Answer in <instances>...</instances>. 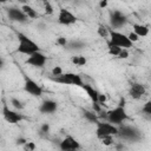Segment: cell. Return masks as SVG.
Wrapping results in <instances>:
<instances>
[{
  "mask_svg": "<svg viewBox=\"0 0 151 151\" xmlns=\"http://www.w3.org/2000/svg\"><path fill=\"white\" fill-rule=\"evenodd\" d=\"M18 40H19V44H18L17 51L19 53H22V54H26L29 57L40 51L38 44H35L32 39H29L24 33H18Z\"/></svg>",
  "mask_w": 151,
  "mask_h": 151,
  "instance_id": "cell-1",
  "label": "cell"
},
{
  "mask_svg": "<svg viewBox=\"0 0 151 151\" xmlns=\"http://www.w3.org/2000/svg\"><path fill=\"white\" fill-rule=\"evenodd\" d=\"M107 45L118 46L123 50H127L132 47V42L130 41L129 37L116 29H110V39L107 40Z\"/></svg>",
  "mask_w": 151,
  "mask_h": 151,
  "instance_id": "cell-2",
  "label": "cell"
},
{
  "mask_svg": "<svg viewBox=\"0 0 151 151\" xmlns=\"http://www.w3.org/2000/svg\"><path fill=\"white\" fill-rule=\"evenodd\" d=\"M126 119H127V113H126L125 106L118 105L114 109L106 112V122H109L116 126L122 125Z\"/></svg>",
  "mask_w": 151,
  "mask_h": 151,
  "instance_id": "cell-3",
  "label": "cell"
},
{
  "mask_svg": "<svg viewBox=\"0 0 151 151\" xmlns=\"http://www.w3.org/2000/svg\"><path fill=\"white\" fill-rule=\"evenodd\" d=\"M51 79L53 81L63 84V85H74V86H79V87H81L84 85V81H83L81 77L79 74L72 73V72H66V73H63L61 76L52 77Z\"/></svg>",
  "mask_w": 151,
  "mask_h": 151,
  "instance_id": "cell-4",
  "label": "cell"
},
{
  "mask_svg": "<svg viewBox=\"0 0 151 151\" xmlns=\"http://www.w3.org/2000/svg\"><path fill=\"white\" fill-rule=\"evenodd\" d=\"M119 132V129L118 126L109 123V122H98L96 124V136L101 139L103 137H106V136H116L118 134Z\"/></svg>",
  "mask_w": 151,
  "mask_h": 151,
  "instance_id": "cell-5",
  "label": "cell"
},
{
  "mask_svg": "<svg viewBox=\"0 0 151 151\" xmlns=\"http://www.w3.org/2000/svg\"><path fill=\"white\" fill-rule=\"evenodd\" d=\"M119 129V132L118 134L123 138V139H126V140H130V142H138L142 137V134L139 133V131L132 126H126V125H120L118 126Z\"/></svg>",
  "mask_w": 151,
  "mask_h": 151,
  "instance_id": "cell-6",
  "label": "cell"
},
{
  "mask_svg": "<svg viewBox=\"0 0 151 151\" xmlns=\"http://www.w3.org/2000/svg\"><path fill=\"white\" fill-rule=\"evenodd\" d=\"M2 116L6 119V122H8L9 124H18L19 122H21L24 119V116L20 112H17V111L11 110L7 106V104H4L2 105Z\"/></svg>",
  "mask_w": 151,
  "mask_h": 151,
  "instance_id": "cell-7",
  "label": "cell"
},
{
  "mask_svg": "<svg viewBox=\"0 0 151 151\" xmlns=\"http://www.w3.org/2000/svg\"><path fill=\"white\" fill-rule=\"evenodd\" d=\"M58 22L64 26H70L77 22V17L66 8H60L58 13Z\"/></svg>",
  "mask_w": 151,
  "mask_h": 151,
  "instance_id": "cell-8",
  "label": "cell"
},
{
  "mask_svg": "<svg viewBox=\"0 0 151 151\" xmlns=\"http://www.w3.org/2000/svg\"><path fill=\"white\" fill-rule=\"evenodd\" d=\"M59 149H60V151H79L80 144L72 136H66L59 143Z\"/></svg>",
  "mask_w": 151,
  "mask_h": 151,
  "instance_id": "cell-9",
  "label": "cell"
},
{
  "mask_svg": "<svg viewBox=\"0 0 151 151\" xmlns=\"http://www.w3.org/2000/svg\"><path fill=\"white\" fill-rule=\"evenodd\" d=\"M24 90L29 93L33 97H40L42 94V87L40 85H38L37 81H34L33 79L26 77L25 78V83H24Z\"/></svg>",
  "mask_w": 151,
  "mask_h": 151,
  "instance_id": "cell-10",
  "label": "cell"
},
{
  "mask_svg": "<svg viewBox=\"0 0 151 151\" xmlns=\"http://www.w3.org/2000/svg\"><path fill=\"white\" fill-rule=\"evenodd\" d=\"M46 59H47V57L42 52L39 51V52L29 55L26 59V64H28L31 66H34V67H44V65L46 64Z\"/></svg>",
  "mask_w": 151,
  "mask_h": 151,
  "instance_id": "cell-11",
  "label": "cell"
},
{
  "mask_svg": "<svg viewBox=\"0 0 151 151\" xmlns=\"http://www.w3.org/2000/svg\"><path fill=\"white\" fill-rule=\"evenodd\" d=\"M7 15H8L9 20L17 21V22H26L28 20V17L22 12V9L17 8V7H12V8L7 9Z\"/></svg>",
  "mask_w": 151,
  "mask_h": 151,
  "instance_id": "cell-12",
  "label": "cell"
},
{
  "mask_svg": "<svg viewBox=\"0 0 151 151\" xmlns=\"http://www.w3.org/2000/svg\"><path fill=\"white\" fill-rule=\"evenodd\" d=\"M111 25L114 27V28H119V27H123L126 21H127V17L120 12V11H113L112 14H111Z\"/></svg>",
  "mask_w": 151,
  "mask_h": 151,
  "instance_id": "cell-13",
  "label": "cell"
},
{
  "mask_svg": "<svg viewBox=\"0 0 151 151\" xmlns=\"http://www.w3.org/2000/svg\"><path fill=\"white\" fill-rule=\"evenodd\" d=\"M145 92H146V90H145L144 85L140 84V83H132L130 85V87H129V94H130V97L132 99H136V100L140 99L145 94Z\"/></svg>",
  "mask_w": 151,
  "mask_h": 151,
  "instance_id": "cell-14",
  "label": "cell"
},
{
  "mask_svg": "<svg viewBox=\"0 0 151 151\" xmlns=\"http://www.w3.org/2000/svg\"><path fill=\"white\" fill-rule=\"evenodd\" d=\"M57 107H58V104L57 101L52 100V99H47V100H44L40 106H39V111L40 113L42 114H51L53 112L57 111Z\"/></svg>",
  "mask_w": 151,
  "mask_h": 151,
  "instance_id": "cell-15",
  "label": "cell"
},
{
  "mask_svg": "<svg viewBox=\"0 0 151 151\" xmlns=\"http://www.w3.org/2000/svg\"><path fill=\"white\" fill-rule=\"evenodd\" d=\"M81 88L85 91V93L87 94V97L92 100V103H98V96H99V92L93 87L91 86L90 84H85L81 86Z\"/></svg>",
  "mask_w": 151,
  "mask_h": 151,
  "instance_id": "cell-16",
  "label": "cell"
},
{
  "mask_svg": "<svg viewBox=\"0 0 151 151\" xmlns=\"http://www.w3.org/2000/svg\"><path fill=\"white\" fill-rule=\"evenodd\" d=\"M133 32L140 38V37H146L149 34V28L145 25H140V24H133L132 25Z\"/></svg>",
  "mask_w": 151,
  "mask_h": 151,
  "instance_id": "cell-17",
  "label": "cell"
},
{
  "mask_svg": "<svg viewBox=\"0 0 151 151\" xmlns=\"http://www.w3.org/2000/svg\"><path fill=\"white\" fill-rule=\"evenodd\" d=\"M21 9H22V12L28 17V19H35V18H38V13H37V11H35L33 7H31V6H28V5H24V6L21 7Z\"/></svg>",
  "mask_w": 151,
  "mask_h": 151,
  "instance_id": "cell-18",
  "label": "cell"
},
{
  "mask_svg": "<svg viewBox=\"0 0 151 151\" xmlns=\"http://www.w3.org/2000/svg\"><path fill=\"white\" fill-rule=\"evenodd\" d=\"M84 117L90 122V123H93V124H97L99 122L98 119V116L94 111H88V110H85L84 111Z\"/></svg>",
  "mask_w": 151,
  "mask_h": 151,
  "instance_id": "cell-19",
  "label": "cell"
},
{
  "mask_svg": "<svg viewBox=\"0 0 151 151\" xmlns=\"http://www.w3.org/2000/svg\"><path fill=\"white\" fill-rule=\"evenodd\" d=\"M71 61H72V64H74L76 66H84V65L87 63L86 58L83 57V55H74V57L71 58Z\"/></svg>",
  "mask_w": 151,
  "mask_h": 151,
  "instance_id": "cell-20",
  "label": "cell"
},
{
  "mask_svg": "<svg viewBox=\"0 0 151 151\" xmlns=\"http://www.w3.org/2000/svg\"><path fill=\"white\" fill-rule=\"evenodd\" d=\"M98 34H99V37L100 38H104V39H110V29L106 27V26H104V25H99V27H98Z\"/></svg>",
  "mask_w": 151,
  "mask_h": 151,
  "instance_id": "cell-21",
  "label": "cell"
},
{
  "mask_svg": "<svg viewBox=\"0 0 151 151\" xmlns=\"http://www.w3.org/2000/svg\"><path fill=\"white\" fill-rule=\"evenodd\" d=\"M107 48H109V54L110 55H113V57H118L122 52L123 48L118 47V46H112V45H107Z\"/></svg>",
  "mask_w": 151,
  "mask_h": 151,
  "instance_id": "cell-22",
  "label": "cell"
},
{
  "mask_svg": "<svg viewBox=\"0 0 151 151\" xmlns=\"http://www.w3.org/2000/svg\"><path fill=\"white\" fill-rule=\"evenodd\" d=\"M85 45H84V42H81V41H71V42H68L67 44V48L68 50H79V48H83Z\"/></svg>",
  "mask_w": 151,
  "mask_h": 151,
  "instance_id": "cell-23",
  "label": "cell"
},
{
  "mask_svg": "<svg viewBox=\"0 0 151 151\" xmlns=\"http://www.w3.org/2000/svg\"><path fill=\"white\" fill-rule=\"evenodd\" d=\"M11 104H12V106H13L15 110H18V111H21V110L24 109V104H22L19 99H17V98H12V99H11Z\"/></svg>",
  "mask_w": 151,
  "mask_h": 151,
  "instance_id": "cell-24",
  "label": "cell"
},
{
  "mask_svg": "<svg viewBox=\"0 0 151 151\" xmlns=\"http://www.w3.org/2000/svg\"><path fill=\"white\" fill-rule=\"evenodd\" d=\"M142 112H143L145 116L151 117V100H147V101L143 105V107H142Z\"/></svg>",
  "mask_w": 151,
  "mask_h": 151,
  "instance_id": "cell-25",
  "label": "cell"
},
{
  "mask_svg": "<svg viewBox=\"0 0 151 151\" xmlns=\"http://www.w3.org/2000/svg\"><path fill=\"white\" fill-rule=\"evenodd\" d=\"M44 9H45V13L47 15H51L54 12V8H53V6L50 1H44Z\"/></svg>",
  "mask_w": 151,
  "mask_h": 151,
  "instance_id": "cell-26",
  "label": "cell"
},
{
  "mask_svg": "<svg viewBox=\"0 0 151 151\" xmlns=\"http://www.w3.org/2000/svg\"><path fill=\"white\" fill-rule=\"evenodd\" d=\"M22 149H24V151H34V150H35V143L28 140V142L22 146Z\"/></svg>",
  "mask_w": 151,
  "mask_h": 151,
  "instance_id": "cell-27",
  "label": "cell"
},
{
  "mask_svg": "<svg viewBox=\"0 0 151 151\" xmlns=\"http://www.w3.org/2000/svg\"><path fill=\"white\" fill-rule=\"evenodd\" d=\"M100 140H101V144H104L105 146H110V145L113 143V136H106V137H103Z\"/></svg>",
  "mask_w": 151,
  "mask_h": 151,
  "instance_id": "cell-28",
  "label": "cell"
},
{
  "mask_svg": "<svg viewBox=\"0 0 151 151\" xmlns=\"http://www.w3.org/2000/svg\"><path fill=\"white\" fill-rule=\"evenodd\" d=\"M51 73H52V77H58V76H61L64 73V71H63V68L60 66H54L52 68Z\"/></svg>",
  "mask_w": 151,
  "mask_h": 151,
  "instance_id": "cell-29",
  "label": "cell"
},
{
  "mask_svg": "<svg viewBox=\"0 0 151 151\" xmlns=\"http://www.w3.org/2000/svg\"><path fill=\"white\" fill-rule=\"evenodd\" d=\"M67 44H68V41H67L66 38H64V37H59V38L57 39V45H59V46H61V47H66Z\"/></svg>",
  "mask_w": 151,
  "mask_h": 151,
  "instance_id": "cell-30",
  "label": "cell"
},
{
  "mask_svg": "<svg viewBox=\"0 0 151 151\" xmlns=\"http://www.w3.org/2000/svg\"><path fill=\"white\" fill-rule=\"evenodd\" d=\"M127 37H129V39H130V41L133 44V42H136V41H138L139 40V37L132 31V32H130L129 34H127Z\"/></svg>",
  "mask_w": 151,
  "mask_h": 151,
  "instance_id": "cell-31",
  "label": "cell"
},
{
  "mask_svg": "<svg viewBox=\"0 0 151 151\" xmlns=\"http://www.w3.org/2000/svg\"><path fill=\"white\" fill-rule=\"evenodd\" d=\"M118 58L119 59H126V58H129V51L127 50H122V52L118 55Z\"/></svg>",
  "mask_w": 151,
  "mask_h": 151,
  "instance_id": "cell-32",
  "label": "cell"
},
{
  "mask_svg": "<svg viewBox=\"0 0 151 151\" xmlns=\"http://www.w3.org/2000/svg\"><path fill=\"white\" fill-rule=\"evenodd\" d=\"M92 109L96 113H99L101 111V107H100V104L99 103H92Z\"/></svg>",
  "mask_w": 151,
  "mask_h": 151,
  "instance_id": "cell-33",
  "label": "cell"
},
{
  "mask_svg": "<svg viewBox=\"0 0 151 151\" xmlns=\"http://www.w3.org/2000/svg\"><path fill=\"white\" fill-rule=\"evenodd\" d=\"M105 101H106V96H105V94L99 93V96H98V103H99L100 105H103Z\"/></svg>",
  "mask_w": 151,
  "mask_h": 151,
  "instance_id": "cell-34",
  "label": "cell"
},
{
  "mask_svg": "<svg viewBox=\"0 0 151 151\" xmlns=\"http://www.w3.org/2000/svg\"><path fill=\"white\" fill-rule=\"evenodd\" d=\"M27 142H28V140H27L26 138H22V137H21V138H18V139H17V145H21V146H24Z\"/></svg>",
  "mask_w": 151,
  "mask_h": 151,
  "instance_id": "cell-35",
  "label": "cell"
},
{
  "mask_svg": "<svg viewBox=\"0 0 151 151\" xmlns=\"http://www.w3.org/2000/svg\"><path fill=\"white\" fill-rule=\"evenodd\" d=\"M48 131H50V125H48L47 123L42 124V125H41V132H42V133H47Z\"/></svg>",
  "mask_w": 151,
  "mask_h": 151,
  "instance_id": "cell-36",
  "label": "cell"
},
{
  "mask_svg": "<svg viewBox=\"0 0 151 151\" xmlns=\"http://www.w3.org/2000/svg\"><path fill=\"white\" fill-rule=\"evenodd\" d=\"M107 5H109V2H107L106 0H101V1L99 2V7H100V8H105V7H107Z\"/></svg>",
  "mask_w": 151,
  "mask_h": 151,
  "instance_id": "cell-37",
  "label": "cell"
}]
</instances>
